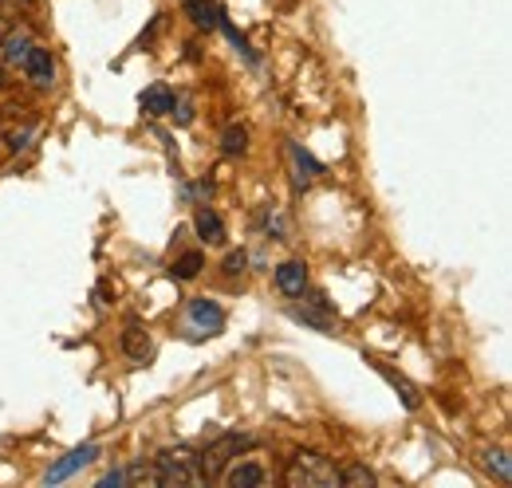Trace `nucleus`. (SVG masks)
Returning <instances> with one entry per match:
<instances>
[{
	"label": "nucleus",
	"mask_w": 512,
	"mask_h": 488,
	"mask_svg": "<svg viewBox=\"0 0 512 488\" xmlns=\"http://www.w3.org/2000/svg\"><path fill=\"white\" fill-rule=\"evenodd\" d=\"M375 370H379V374H383L386 382H390V386H394V390L402 394V402H406L410 410H418V402H422V398H418V390H414V386H410V382H406L402 374H394V370H390L386 363H375Z\"/></svg>",
	"instance_id": "2eb2a0df"
},
{
	"label": "nucleus",
	"mask_w": 512,
	"mask_h": 488,
	"mask_svg": "<svg viewBox=\"0 0 512 488\" xmlns=\"http://www.w3.org/2000/svg\"><path fill=\"white\" fill-rule=\"evenodd\" d=\"M288 150H292L296 166H300V170H308V178H316V174H323V166L316 162V158H312V154H308V150H304V146H300V142H292Z\"/></svg>",
	"instance_id": "6ab92c4d"
},
{
	"label": "nucleus",
	"mask_w": 512,
	"mask_h": 488,
	"mask_svg": "<svg viewBox=\"0 0 512 488\" xmlns=\"http://www.w3.org/2000/svg\"><path fill=\"white\" fill-rule=\"evenodd\" d=\"M138 103H142V111H146L150 119H162V115H170V111L178 107V99H174L170 87H146Z\"/></svg>",
	"instance_id": "1a4fd4ad"
},
{
	"label": "nucleus",
	"mask_w": 512,
	"mask_h": 488,
	"mask_svg": "<svg viewBox=\"0 0 512 488\" xmlns=\"http://www.w3.org/2000/svg\"><path fill=\"white\" fill-rule=\"evenodd\" d=\"M481 465H485V473H489V477H497L501 485H509L512 481L509 449H501V445H497V449H485V453H481Z\"/></svg>",
	"instance_id": "ddd939ff"
},
{
	"label": "nucleus",
	"mask_w": 512,
	"mask_h": 488,
	"mask_svg": "<svg viewBox=\"0 0 512 488\" xmlns=\"http://www.w3.org/2000/svg\"><path fill=\"white\" fill-rule=\"evenodd\" d=\"M182 4H193V0H182Z\"/></svg>",
	"instance_id": "b1692460"
},
{
	"label": "nucleus",
	"mask_w": 512,
	"mask_h": 488,
	"mask_svg": "<svg viewBox=\"0 0 512 488\" xmlns=\"http://www.w3.org/2000/svg\"><path fill=\"white\" fill-rule=\"evenodd\" d=\"M193 229H197V237H201L205 244H221V241H225V221H221L213 209H205V205L193 213Z\"/></svg>",
	"instance_id": "9b49d317"
},
{
	"label": "nucleus",
	"mask_w": 512,
	"mask_h": 488,
	"mask_svg": "<svg viewBox=\"0 0 512 488\" xmlns=\"http://www.w3.org/2000/svg\"><path fill=\"white\" fill-rule=\"evenodd\" d=\"M8 146H12V150H20V146H28V130H20V134H12V138H8Z\"/></svg>",
	"instance_id": "5701e85b"
},
{
	"label": "nucleus",
	"mask_w": 512,
	"mask_h": 488,
	"mask_svg": "<svg viewBox=\"0 0 512 488\" xmlns=\"http://www.w3.org/2000/svg\"><path fill=\"white\" fill-rule=\"evenodd\" d=\"M268 481V473L256 465V461H237L229 473H225V485L229 488H260Z\"/></svg>",
	"instance_id": "9d476101"
},
{
	"label": "nucleus",
	"mask_w": 512,
	"mask_h": 488,
	"mask_svg": "<svg viewBox=\"0 0 512 488\" xmlns=\"http://www.w3.org/2000/svg\"><path fill=\"white\" fill-rule=\"evenodd\" d=\"M221 150H225L229 158L245 154V150H249V130H245V126H229V130L221 134Z\"/></svg>",
	"instance_id": "f3484780"
},
{
	"label": "nucleus",
	"mask_w": 512,
	"mask_h": 488,
	"mask_svg": "<svg viewBox=\"0 0 512 488\" xmlns=\"http://www.w3.org/2000/svg\"><path fill=\"white\" fill-rule=\"evenodd\" d=\"M95 457H99V445H91V441H87V445H75L67 457H60V461L48 469L44 485H60V481H67V477H75V473H79L83 465H91Z\"/></svg>",
	"instance_id": "20e7f679"
},
{
	"label": "nucleus",
	"mask_w": 512,
	"mask_h": 488,
	"mask_svg": "<svg viewBox=\"0 0 512 488\" xmlns=\"http://www.w3.org/2000/svg\"><path fill=\"white\" fill-rule=\"evenodd\" d=\"M190 327H197L201 335H217L221 327H225V307L217 304V300H209V296H201V300H190Z\"/></svg>",
	"instance_id": "39448f33"
},
{
	"label": "nucleus",
	"mask_w": 512,
	"mask_h": 488,
	"mask_svg": "<svg viewBox=\"0 0 512 488\" xmlns=\"http://www.w3.org/2000/svg\"><path fill=\"white\" fill-rule=\"evenodd\" d=\"M186 12L193 16V24L205 28V32H213V28L221 24V8H217L213 0H193V4H186Z\"/></svg>",
	"instance_id": "4468645a"
},
{
	"label": "nucleus",
	"mask_w": 512,
	"mask_h": 488,
	"mask_svg": "<svg viewBox=\"0 0 512 488\" xmlns=\"http://www.w3.org/2000/svg\"><path fill=\"white\" fill-rule=\"evenodd\" d=\"M245 264H249V252H241V248L225 256V272H229V276H237V272H245Z\"/></svg>",
	"instance_id": "412c9836"
},
{
	"label": "nucleus",
	"mask_w": 512,
	"mask_h": 488,
	"mask_svg": "<svg viewBox=\"0 0 512 488\" xmlns=\"http://www.w3.org/2000/svg\"><path fill=\"white\" fill-rule=\"evenodd\" d=\"M284 485L288 488H335L339 485V469L312 453V449H300L288 457V469H284Z\"/></svg>",
	"instance_id": "f257e3e1"
},
{
	"label": "nucleus",
	"mask_w": 512,
	"mask_h": 488,
	"mask_svg": "<svg viewBox=\"0 0 512 488\" xmlns=\"http://www.w3.org/2000/svg\"><path fill=\"white\" fill-rule=\"evenodd\" d=\"M154 465H158V473H162V485H201V481H205L201 457H197L193 449H186V445L162 449V453L154 457Z\"/></svg>",
	"instance_id": "f03ea898"
},
{
	"label": "nucleus",
	"mask_w": 512,
	"mask_h": 488,
	"mask_svg": "<svg viewBox=\"0 0 512 488\" xmlns=\"http://www.w3.org/2000/svg\"><path fill=\"white\" fill-rule=\"evenodd\" d=\"M119 485H123V469H111V473L99 477V488H119Z\"/></svg>",
	"instance_id": "4be33fe9"
},
{
	"label": "nucleus",
	"mask_w": 512,
	"mask_h": 488,
	"mask_svg": "<svg viewBox=\"0 0 512 488\" xmlns=\"http://www.w3.org/2000/svg\"><path fill=\"white\" fill-rule=\"evenodd\" d=\"M276 288H280L284 296H304V288H308V268H304L300 260L280 264V268H276Z\"/></svg>",
	"instance_id": "0eeeda50"
},
{
	"label": "nucleus",
	"mask_w": 512,
	"mask_h": 488,
	"mask_svg": "<svg viewBox=\"0 0 512 488\" xmlns=\"http://www.w3.org/2000/svg\"><path fill=\"white\" fill-rule=\"evenodd\" d=\"M32 48H36V40H32L28 32H8L4 44H0V60L8 63V67H24Z\"/></svg>",
	"instance_id": "6e6552de"
},
{
	"label": "nucleus",
	"mask_w": 512,
	"mask_h": 488,
	"mask_svg": "<svg viewBox=\"0 0 512 488\" xmlns=\"http://www.w3.org/2000/svg\"><path fill=\"white\" fill-rule=\"evenodd\" d=\"M123 351H127L134 363H146L154 355V343H150V335L138 323H130L127 331H123Z\"/></svg>",
	"instance_id": "f8f14e48"
},
{
	"label": "nucleus",
	"mask_w": 512,
	"mask_h": 488,
	"mask_svg": "<svg viewBox=\"0 0 512 488\" xmlns=\"http://www.w3.org/2000/svg\"><path fill=\"white\" fill-rule=\"evenodd\" d=\"M201 268H205V256H201V252H186V256H178V260H174L170 276H174V280H197V276H201Z\"/></svg>",
	"instance_id": "dca6fc26"
},
{
	"label": "nucleus",
	"mask_w": 512,
	"mask_h": 488,
	"mask_svg": "<svg viewBox=\"0 0 512 488\" xmlns=\"http://www.w3.org/2000/svg\"><path fill=\"white\" fill-rule=\"evenodd\" d=\"M260 221H264V229H268V233H276V241H284V237H288V225H284V217H280V213L264 209V217H260Z\"/></svg>",
	"instance_id": "aec40b11"
},
{
	"label": "nucleus",
	"mask_w": 512,
	"mask_h": 488,
	"mask_svg": "<svg viewBox=\"0 0 512 488\" xmlns=\"http://www.w3.org/2000/svg\"><path fill=\"white\" fill-rule=\"evenodd\" d=\"M20 71H24L36 87H52V83H56V60H52V52H48V48H40V44L28 52V60H24Z\"/></svg>",
	"instance_id": "423d86ee"
},
{
	"label": "nucleus",
	"mask_w": 512,
	"mask_h": 488,
	"mask_svg": "<svg viewBox=\"0 0 512 488\" xmlns=\"http://www.w3.org/2000/svg\"><path fill=\"white\" fill-rule=\"evenodd\" d=\"M339 485H347V488H371V485H375V473H371L367 465H347V469L339 473Z\"/></svg>",
	"instance_id": "a211bd4d"
},
{
	"label": "nucleus",
	"mask_w": 512,
	"mask_h": 488,
	"mask_svg": "<svg viewBox=\"0 0 512 488\" xmlns=\"http://www.w3.org/2000/svg\"><path fill=\"white\" fill-rule=\"evenodd\" d=\"M253 441L249 437H241V433H225L221 441H213L209 449H205V457H201V473H205V481L213 477V473H221L233 457H241V449H249Z\"/></svg>",
	"instance_id": "7ed1b4c3"
}]
</instances>
